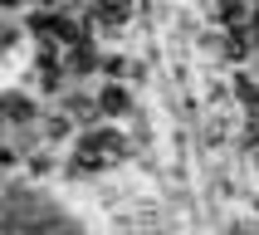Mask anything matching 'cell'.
<instances>
[{
  "label": "cell",
  "instance_id": "obj_1",
  "mask_svg": "<svg viewBox=\"0 0 259 235\" xmlns=\"http://www.w3.org/2000/svg\"><path fill=\"white\" fill-rule=\"evenodd\" d=\"M122 152H127V142H122L117 132L93 128V132H83V142H78V157H83L78 167H88V172H93V167H108V162H117Z\"/></svg>",
  "mask_w": 259,
  "mask_h": 235
},
{
  "label": "cell",
  "instance_id": "obj_2",
  "mask_svg": "<svg viewBox=\"0 0 259 235\" xmlns=\"http://www.w3.org/2000/svg\"><path fill=\"white\" fill-rule=\"evenodd\" d=\"M93 15H98L103 25H122L132 15V0H93Z\"/></svg>",
  "mask_w": 259,
  "mask_h": 235
},
{
  "label": "cell",
  "instance_id": "obj_3",
  "mask_svg": "<svg viewBox=\"0 0 259 235\" xmlns=\"http://www.w3.org/2000/svg\"><path fill=\"white\" fill-rule=\"evenodd\" d=\"M0 113H5V123H29V98L25 93H0Z\"/></svg>",
  "mask_w": 259,
  "mask_h": 235
},
{
  "label": "cell",
  "instance_id": "obj_4",
  "mask_svg": "<svg viewBox=\"0 0 259 235\" xmlns=\"http://www.w3.org/2000/svg\"><path fill=\"white\" fill-rule=\"evenodd\" d=\"M98 113H108V118H117V113H127V93L122 88H103V98H98Z\"/></svg>",
  "mask_w": 259,
  "mask_h": 235
},
{
  "label": "cell",
  "instance_id": "obj_5",
  "mask_svg": "<svg viewBox=\"0 0 259 235\" xmlns=\"http://www.w3.org/2000/svg\"><path fill=\"white\" fill-rule=\"evenodd\" d=\"M215 15L235 25V20H245V0H215Z\"/></svg>",
  "mask_w": 259,
  "mask_h": 235
},
{
  "label": "cell",
  "instance_id": "obj_6",
  "mask_svg": "<svg viewBox=\"0 0 259 235\" xmlns=\"http://www.w3.org/2000/svg\"><path fill=\"white\" fill-rule=\"evenodd\" d=\"M69 108H73V113H78V118H83V123H93V113H98V108H93V103H88V98H73Z\"/></svg>",
  "mask_w": 259,
  "mask_h": 235
},
{
  "label": "cell",
  "instance_id": "obj_7",
  "mask_svg": "<svg viewBox=\"0 0 259 235\" xmlns=\"http://www.w3.org/2000/svg\"><path fill=\"white\" fill-rule=\"evenodd\" d=\"M0 5H5V10H15V5H25V0H0Z\"/></svg>",
  "mask_w": 259,
  "mask_h": 235
}]
</instances>
